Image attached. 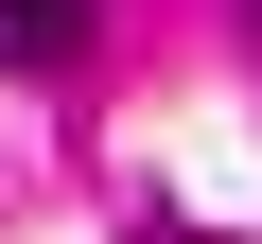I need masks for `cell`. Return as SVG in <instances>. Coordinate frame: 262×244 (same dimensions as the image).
<instances>
[{
  "label": "cell",
  "mask_w": 262,
  "mask_h": 244,
  "mask_svg": "<svg viewBox=\"0 0 262 244\" xmlns=\"http://www.w3.org/2000/svg\"><path fill=\"white\" fill-rule=\"evenodd\" d=\"M105 0H0V70H88Z\"/></svg>",
  "instance_id": "6da1fadb"
}]
</instances>
